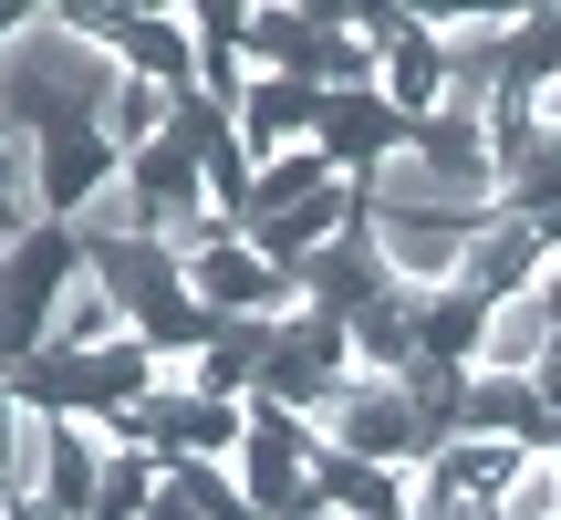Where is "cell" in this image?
<instances>
[{"label": "cell", "mask_w": 561, "mask_h": 520, "mask_svg": "<svg viewBox=\"0 0 561 520\" xmlns=\"http://www.w3.org/2000/svg\"><path fill=\"white\" fill-rule=\"evenodd\" d=\"M343 385H354V334H343L333 313H312V302H301L291 323H271V354H261V406H291L301 427H322Z\"/></svg>", "instance_id": "277c9868"}, {"label": "cell", "mask_w": 561, "mask_h": 520, "mask_svg": "<svg viewBox=\"0 0 561 520\" xmlns=\"http://www.w3.org/2000/svg\"><path fill=\"white\" fill-rule=\"evenodd\" d=\"M42 229V188H32V136H11L0 125V250L11 240H32Z\"/></svg>", "instance_id": "44dd1931"}, {"label": "cell", "mask_w": 561, "mask_h": 520, "mask_svg": "<svg viewBox=\"0 0 561 520\" xmlns=\"http://www.w3.org/2000/svg\"><path fill=\"white\" fill-rule=\"evenodd\" d=\"M551 343H561V302H551V292H520V302H500V313H489L479 364H468V375H510V385H530V375L551 364Z\"/></svg>", "instance_id": "4fadbf2b"}, {"label": "cell", "mask_w": 561, "mask_h": 520, "mask_svg": "<svg viewBox=\"0 0 561 520\" xmlns=\"http://www.w3.org/2000/svg\"><path fill=\"white\" fill-rule=\"evenodd\" d=\"M396 385H405V406H416V448H447V438H458V417H468V364L416 354Z\"/></svg>", "instance_id": "ac0fdd59"}, {"label": "cell", "mask_w": 561, "mask_h": 520, "mask_svg": "<svg viewBox=\"0 0 561 520\" xmlns=\"http://www.w3.org/2000/svg\"><path fill=\"white\" fill-rule=\"evenodd\" d=\"M354 199H364V219H426V229H468V240H479L510 208V188H500V167H447V157H416V146H405Z\"/></svg>", "instance_id": "7a4b0ae2"}, {"label": "cell", "mask_w": 561, "mask_h": 520, "mask_svg": "<svg viewBox=\"0 0 561 520\" xmlns=\"http://www.w3.org/2000/svg\"><path fill=\"white\" fill-rule=\"evenodd\" d=\"M405 136H416V125H405L385 94H322V125H312V146L333 157V178H354V188L375 178L385 157H405Z\"/></svg>", "instance_id": "ba28073f"}, {"label": "cell", "mask_w": 561, "mask_h": 520, "mask_svg": "<svg viewBox=\"0 0 561 520\" xmlns=\"http://www.w3.org/2000/svg\"><path fill=\"white\" fill-rule=\"evenodd\" d=\"M125 178V157L104 146V125H62V136H32V188H42V219L73 229L104 188Z\"/></svg>", "instance_id": "8992f818"}, {"label": "cell", "mask_w": 561, "mask_h": 520, "mask_svg": "<svg viewBox=\"0 0 561 520\" xmlns=\"http://www.w3.org/2000/svg\"><path fill=\"white\" fill-rule=\"evenodd\" d=\"M489 313H500V302H479V292H426V302H416V354H437V364H479Z\"/></svg>", "instance_id": "e0dca14e"}, {"label": "cell", "mask_w": 561, "mask_h": 520, "mask_svg": "<svg viewBox=\"0 0 561 520\" xmlns=\"http://www.w3.org/2000/svg\"><path fill=\"white\" fill-rule=\"evenodd\" d=\"M458 438H510V448H561V427H551V406H541V385H510V375H468V417H458Z\"/></svg>", "instance_id": "9a60e30c"}, {"label": "cell", "mask_w": 561, "mask_h": 520, "mask_svg": "<svg viewBox=\"0 0 561 520\" xmlns=\"http://www.w3.org/2000/svg\"><path fill=\"white\" fill-rule=\"evenodd\" d=\"M73 281H83V240H73V229H53V219H42L32 240L0 250V375L32 364L42 343H53V313H62Z\"/></svg>", "instance_id": "3957f363"}, {"label": "cell", "mask_w": 561, "mask_h": 520, "mask_svg": "<svg viewBox=\"0 0 561 520\" xmlns=\"http://www.w3.org/2000/svg\"><path fill=\"white\" fill-rule=\"evenodd\" d=\"M312 53H322V11H291V0H261L250 11V74L312 83Z\"/></svg>", "instance_id": "2e32d148"}, {"label": "cell", "mask_w": 561, "mask_h": 520, "mask_svg": "<svg viewBox=\"0 0 561 520\" xmlns=\"http://www.w3.org/2000/svg\"><path fill=\"white\" fill-rule=\"evenodd\" d=\"M125 63L104 53L94 32H73V11H32L11 42H0V125L11 136H62V125H104Z\"/></svg>", "instance_id": "6da1fadb"}, {"label": "cell", "mask_w": 561, "mask_h": 520, "mask_svg": "<svg viewBox=\"0 0 561 520\" xmlns=\"http://www.w3.org/2000/svg\"><path fill=\"white\" fill-rule=\"evenodd\" d=\"M229 125H240L250 167H261V157H291V146H312L322 94H312V83H291V74H250V94L229 104Z\"/></svg>", "instance_id": "8fae6325"}, {"label": "cell", "mask_w": 561, "mask_h": 520, "mask_svg": "<svg viewBox=\"0 0 561 520\" xmlns=\"http://www.w3.org/2000/svg\"><path fill=\"white\" fill-rule=\"evenodd\" d=\"M322 188H354V178H333V157H322V146H291V157H261V178H250V219H280V208L322 199ZM250 219H240V229H250Z\"/></svg>", "instance_id": "d6986e66"}, {"label": "cell", "mask_w": 561, "mask_h": 520, "mask_svg": "<svg viewBox=\"0 0 561 520\" xmlns=\"http://www.w3.org/2000/svg\"><path fill=\"white\" fill-rule=\"evenodd\" d=\"M364 240L385 250V271H396V292H405V302L458 292V271H468V229H426V219H364Z\"/></svg>", "instance_id": "7c38bea8"}, {"label": "cell", "mask_w": 561, "mask_h": 520, "mask_svg": "<svg viewBox=\"0 0 561 520\" xmlns=\"http://www.w3.org/2000/svg\"><path fill=\"white\" fill-rule=\"evenodd\" d=\"M104 343H125V313H115V292L94 281V260H83V281L62 292V313H53V343H42V354H104Z\"/></svg>", "instance_id": "ffe728a7"}, {"label": "cell", "mask_w": 561, "mask_h": 520, "mask_svg": "<svg viewBox=\"0 0 561 520\" xmlns=\"http://www.w3.org/2000/svg\"><path fill=\"white\" fill-rule=\"evenodd\" d=\"M301 302H312V313H333V323H354V313H375V302H396V271H385V250L364 240V219L343 229L312 271H301Z\"/></svg>", "instance_id": "30bf717a"}, {"label": "cell", "mask_w": 561, "mask_h": 520, "mask_svg": "<svg viewBox=\"0 0 561 520\" xmlns=\"http://www.w3.org/2000/svg\"><path fill=\"white\" fill-rule=\"evenodd\" d=\"M187 32H198V94L240 104L250 94V11L240 0H187Z\"/></svg>", "instance_id": "5bb4252c"}, {"label": "cell", "mask_w": 561, "mask_h": 520, "mask_svg": "<svg viewBox=\"0 0 561 520\" xmlns=\"http://www.w3.org/2000/svg\"><path fill=\"white\" fill-rule=\"evenodd\" d=\"M322 448H343V459H375V468H416V406H405L396 375H354L333 396V417H322Z\"/></svg>", "instance_id": "5b68a950"}, {"label": "cell", "mask_w": 561, "mask_h": 520, "mask_svg": "<svg viewBox=\"0 0 561 520\" xmlns=\"http://www.w3.org/2000/svg\"><path fill=\"white\" fill-rule=\"evenodd\" d=\"M375 42H385V104H396L405 125H426L447 104V83H458L447 42L426 32V11H375Z\"/></svg>", "instance_id": "52a82bcc"}, {"label": "cell", "mask_w": 561, "mask_h": 520, "mask_svg": "<svg viewBox=\"0 0 561 520\" xmlns=\"http://www.w3.org/2000/svg\"><path fill=\"white\" fill-rule=\"evenodd\" d=\"M541 271H551V240L520 219V208H500V219L468 240V271H458V292H479V302H520V292H541Z\"/></svg>", "instance_id": "9c48e42d"}]
</instances>
